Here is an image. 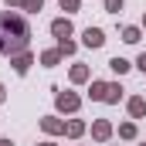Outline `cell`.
I'll list each match as a JSON object with an SVG mask.
<instances>
[{
  "label": "cell",
  "instance_id": "1",
  "mask_svg": "<svg viewBox=\"0 0 146 146\" xmlns=\"http://www.w3.org/2000/svg\"><path fill=\"white\" fill-rule=\"evenodd\" d=\"M27 21L17 14H0V54H17L27 48Z\"/></svg>",
  "mask_w": 146,
  "mask_h": 146
},
{
  "label": "cell",
  "instance_id": "2",
  "mask_svg": "<svg viewBox=\"0 0 146 146\" xmlns=\"http://www.w3.org/2000/svg\"><path fill=\"white\" fill-rule=\"evenodd\" d=\"M85 41H88L92 48H99V44H102V34H99V31H85Z\"/></svg>",
  "mask_w": 146,
  "mask_h": 146
},
{
  "label": "cell",
  "instance_id": "3",
  "mask_svg": "<svg viewBox=\"0 0 146 146\" xmlns=\"http://www.w3.org/2000/svg\"><path fill=\"white\" fill-rule=\"evenodd\" d=\"M54 34H68V21H58L54 24Z\"/></svg>",
  "mask_w": 146,
  "mask_h": 146
}]
</instances>
